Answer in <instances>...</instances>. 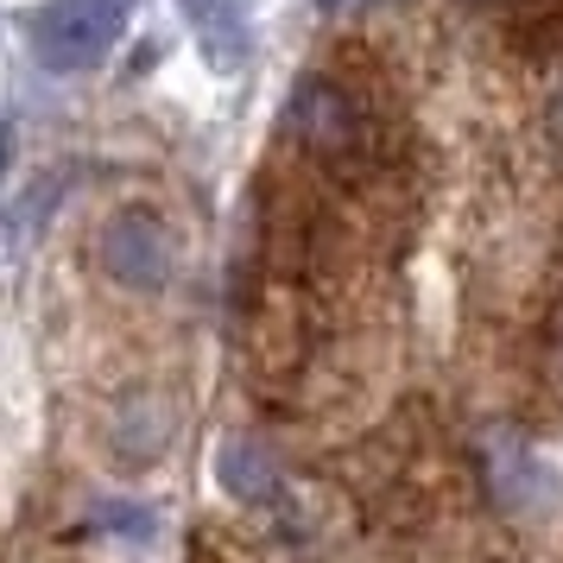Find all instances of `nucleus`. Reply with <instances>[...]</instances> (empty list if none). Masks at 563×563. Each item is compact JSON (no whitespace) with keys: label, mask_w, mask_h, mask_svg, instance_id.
<instances>
[{"label":"nucleus","mask_w":563,"mask_h":563,"mask_svg":"<svg viewBox=\"0 0 563 563\" xmlns=\"http://www.w3.org/2000/svg\"><path fill=\"white\" fill-rule=\"evenodd\" d=\"M222 482L241 494V500H260V494H273V468L260 456L254 443H229L222 450Z\"/></svg>","instance_id":"nucleus-4"},{"label":"nucleus","mask_w":563,"mask_h":563,"mask_svg":"<svg viewBox=\"0 0 563 563\" xmlns=\"http://www.w3.org/2000/svg\"><path fill=\"white\" fill-rule=\"evenodd\" d=\"M209 70H241L254 52V0H178Z\"/></svg>","instance_id":"nucleus-3"},{"label":"nucleus","mask_w":563,"mask_h":563,"mask_svg":"<svg viewBox=\"0 0 563 563\" xmlns=\"http://www.w3.org/2000/svg\"><path fill=\"white\" fill-rule=\"evenodd\" d=\"M96 260H102L108 279L128 285V291H165L172 266H178V247H172V229L153 209H121L96 234Z\"/></svg>","instance_id":"nucleus-2"},{"label":"nucleus","mask_w":563,"mask_h":563,"mask_svg":"<svg viewBox=\"0 0 563 563\" xmlns=\"http://www.w3.org/2000/svg\"><path fill=\"white\" fill-rule=\"evenodd\" d=\"M7 153H13V133H7V121H0V172H7Z\"/></svg>","instance_id":"nucleus-5"},{"label":"nucleus","mask_w":563,"mask_h":563,"mask_svg":"<svg viewBox=\"0 0 563 563\" xmlns=\"http://www.w3.org/2000/svg\"><path fill=\"white\" fill-rule=\"evenodd\" d=\"M133 7L140 0H38L26 13V45L38 57V70H52V77L96 70L121 45Z\"/></svg>","instance_id":"nucleus-1"}]
</instances>
